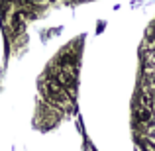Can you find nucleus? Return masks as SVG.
Here are the masks:
<instances>
[{
    "label": "nucleus",
    "mask_w": 155,
    "mask_h": 151,
    "mask_svg": "<svg viewBox=\"0 0 155 151\" xmlns=\"http://www.w3.org/2000/svg\"><path fill=\"white\" fill-rule=\"evenodd\" d=\"M147 136H149V140H151V141H155V126L153 124L147 128Z\"/></svg>",
    "instance_id": "obj_3"
},
{
    "label": "nucleus",
    "mask_w": 155,
    "mask_h": 151,
    "mask_svg": "<svg viewBox=\"0 0 155 151\" xmlns=\"http://www.w3.org/2000/svg\"><path fill=\"white\" fill-rule=\"evenodd\" d=\"M151 63H153V65H155V51H153V53H151Z\"/></svg>",
    "instance_id": "obj_4"
},
{
    "label": "nucleus",
    "mask_w": 155,
    "mask_h": 151,
    "mask_svg": "<svg viewBox=\"0 0 155 151\" xmlns=\"http://www.w3.org/2000/svg\"><path fill=\"white\" fill-rule=\"evenodd\" d=\"M140 106H143V108H149V110L155 108V98H153L151 92H143V94L140 96Z\"/></svg>",
    "instance_id": "obj_2"
},
{
    "label": "nucleus",
    "mask_w": 155,
    "mask_h": 151,
    "mask_svg": "<svg viewBox=\"0 0 155 151\" xmlns=\"http://www.w3.org/2000/svg\"><path fill=\"white\" fill-rule=\"evenodd\" d=\"M136 120L140 122V124H151L153 122V114L149 108H143V106H140V108L136 110Z\"/></svg>",
    "instance_id": "obj_1"
}]
</instances>
